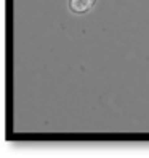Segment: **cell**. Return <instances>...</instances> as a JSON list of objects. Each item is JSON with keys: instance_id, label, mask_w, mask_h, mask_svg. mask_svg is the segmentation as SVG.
<instances>
[{"instance_id": "cell-1", "label": "cell", "mask_w": 149, "mask_h": 158, "mask_svg": "<svg viewBox=\"0 0 149 158\" xmlns=\"http://www.w3.org/2000/svg\"><path fill=\"white\" fill-rule=\"evenodd\" d=\"M96 5V0H69L68 8L74 15H85L90 10H93Z\"/></svg>"}]
</instances>
